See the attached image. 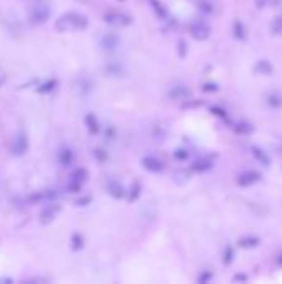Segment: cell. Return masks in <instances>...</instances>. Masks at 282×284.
<instances>
[{
	"mask_svg": "<svg viewBox=\"0 0 282 284\" xmlns=\"http://www.w3.org/2000/svg\"><path fill=\"white\" fill-rule=\"evenodd\" d=\"M88 25L87 19L80 14H66L58 19L57 22V28L60 32H66V30H82Z\"/></svg>",
	"mask_w": 282,
	"mask_h": 284,
	"instance_id": "6da1fadb",
	"label": "cell"
},
{
	"mask_svg": "<svg viewBox=\"0 0 282 284\" xmlns=\"http://www.w3.org/2000/svg\"><path fill=\"white\" fill-rule=\"evenodd\" d=\"M189 33L196 40H206L211 35V27L203 20H196V22H191V25H189Z\"/></svg>",
	"mask_w": 282,
	"mask_h": 284,
	"instance_id": "7a4b0ae2",
	"label": "cell"
},
{
	"mask_svg": "<svg viewBox=\"0 0 282 284\" xmlns=\"http://www.w3.org/2000/svg\"><path fill=\"white\" fill-rule=\"evenodd\" d=\"M260 173L259 171H254V170H247V171H242L241 175H238L236 178V183L242 188H247V186H252L256 185L258 181H260Z\"/></svg>",
	"mask_w": 282,
	"mask_h": 284,
	"instance_id": "3957f363",
	"label": "cell"
},
{
	"mask_svg": "<svg viewBox=\"0 0 282 284\" xmlns=\"http://www.w3.org/2000/svg\"><path fill=\"white\" fill-rule=\"evenodd\" d=\"M251 153H252V156H254V160L258 163H260V165H264V166H269L271 158L267 156L264 150H260L259 146H251Z\"/></svg>",
	"mask_w": 282,
	"mask_h": 284,
	"instance_id": "277c9868",
	"label": "cell"
},
{
	"mask_svg": "<svg viewBox=\"0 0 282 284\" xmlns=\"http://www.w3.org/2000/svg\"><path fill=\"white\" fill-rule=\"evenodd\" d=\"M254 70L258 73H262V75H271L272 72H274V66H272L271 62H267V60H259L258 64L254 65Z\"/></svg>",
	"mask_w": 282,
	"mask_h": 284,
	"instance_id": "5b68a950",
	"label": "cell"
},
{
	"mask_svg": "<svg viewBox=\"0 0 282 284\" xmlns=\"http://www.w3.org/2000/svg\"><path fill=\"white\" fill-rule=\"evenodd\" d=\"M233 35L236 37L238 40H244L247 37V30L246 27H244L242 22H239V20H236L233 23Z\"/></svg>",
	"mask_w": 282,
	"mask_h": 284,
	"instance_id": "8992f818",
	"label": "cell"
},
{
	"mask_svg": "<svg viewBox=\"0 0 282 284\" xmlns=\"http://www.w3.org/2000/svg\"><path fill=\"white\" fill-rule=\"evenodd\" d=\"M107 22H110L113 25H126L130 20L126 19L123 14H115V12H111V14H107Z\"/></svg>",
	"mask_w": 282,
	"mask_h": 284,
	"instance_id": "52a82bcc",
	"label": "cell"
},
{
	"mask_svg": "<svg viewBox=\"0 0 282 284\" xmlns=\"http://www.w3.org/2000/svg\"><path fill=\"white\" fill-rule=\"evenodd\" d=\"M260 241L259 238L256 236H247V238H242V240H239V246L241 248H256V246H259Z\"/></svg>",
	"mask_w": 282,
	"mask_h": 284,
	"instance_id": "ba28073f",
	"label": "cell"
},
{
	"mask_svg": "<svg viewBox=\"0 0 282 284\" xmlns=\"http://www.w3.org/2000/svg\"><path fill=\"white\" fill-rule=\"evenodd\" d=\"M145 163H146V168H150V170H153V171H161L163 168H165V163L163 161H159V160H156V158H148V160H145Z\"/></svg>",
	"mask_w": 282,
	"mask_h": 284,
	"instance_id": "9c48e42d",
	"label": "cell"
},
{
	"mask_svg": "<svg viewBox=\"0 0 282 284\" xmlns=\"http://www.w3.org/2000/svg\"><path fill=\"white\" fill-rule=\"evenodd\" d=\"M271 32L274 33V35L282 37V15L276 17V19L271 22Z\"/></svg>",
	"mask_w": 282,
	"mask_h": 284,
	"instance_id": "30bf717a",
	"label": "cell"
},
{
	"mask_svg": "<svg viewBox=\"0 0 282 284\" xmlns=\"http://www.w3.org/2000/svg\"><path fill=\"white\" fill-rule=\"evenodd\" d=\"M234 130L238 131V133H242V135H249V133H252V125L251 123H247V122H239L238 125L234 127Z\"/></svg>",
	"mask_w": 282,
	"mask_h": 284,
	"instance_id": "8fae6325",
	"label": "cell"
},
{
	"mask_svg": "<svg viewBox=\"0 0 282 284\" xmlns=\"http://www.w3.org/2000/svg\"><path fill=\"white\" fill-rule=\"evenodd\" d=\"M211 168V161H208V160H201V161H197L196 163V166H195V170H209Z\"/></svg>",
	"mask_w": 282,
	"mask_h": 284,
	"instance_id": "7c38bea8",
	"label": "cell"
},
{
	"mask_svg": "<svg viewBox=\"0 0 282 284\" xmlns=\"http://www.w3.org/2000/svg\"><path fill=\"white\" fill-rule=\"evenodd\" d=\"M258 2V7H271V5H276L277 0H256Z\"/></svg>",
	"mask_w": 282,
	"mask_h": 284,
	"instance_id": "4fadbf2b",
	"label": "cell"
},
{
	"mask_svg": "<svg viewBox=\"0 0 282 284\" xmlns=\"http://www.w3.org/2000/svg\"><path fill=\"white\" fill-rule=\"evenodd\" d=\"M233 256H234V251L231 248H227L226 249V260H224L226 264H231V261H233Z\"/></svg>",
	"mask_w": 282,
	"mask_h": 284,
	"instance_id": "5bb4252c",
	"label": "cell"
},
{
	"mask_svg": "<svg viewBox=\"0 0 282 284\" xmlns=\"http://www.w3.org/2000/svg\"><path fill=\"white\" fill-rule=\"evenodd\" d=\"M199 8H201V10H204V12H208V14H211V12H213V7H211V3H206V2L199 3Z\"/></svg>",
	"mask_w": 282,
	"mask_h": 284,
	"instance_id": "9a60e30c",
	"label": "cell"
}]
</instances>
